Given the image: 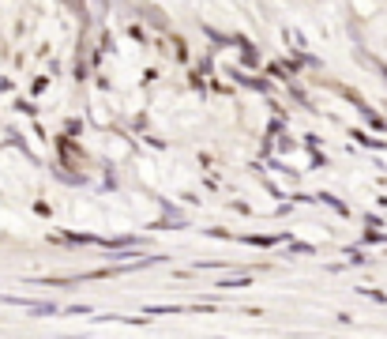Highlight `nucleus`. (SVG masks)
Instances as JSON below:
<instances>
[]
</instances>
